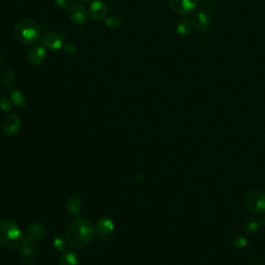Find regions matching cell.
<instances>
[{
  "instance_id": "ba28073f",
  "label": "cell",
  "mask_w": 265,
  "mask_h": 265,
  "mask_svg": "<svg viewBox=\"0 0 265 265\" xmlns=\"http://www.w3.org/2000/svg\"><path fill=\"white\" fill-rule=\"evenodd\" d=\"M70 20L76 25H82L87 19V11L84 5L80 3L73 4L70 8Z\"/></svg>"
},
{
  "instance_id": "277c9868",
  "label": "cell",
  "mask_w": 265,
  "mask_h": 265,
  "mask_svg": "<svg viewBox=\"0 0 265 265\" xmlns=\"http://www.w3.org/2000/svg\"><path fill=\"white\" fill-rule=\"evenodd\" d=\"M244 204L252 215H262L265 212V193L257 189L249 190L245 194Z\"/></svg>"
},
{
  "instance_id": "4316f807",
  "label": "cell",
  "mask_w": 265,
  "mask_h": 265,
  "mask_svg": "<svg viewBox=\"0 0 265 265\" xmlns=\"http://www.w3.org/2000/svg\"><path fill=\"white\" fill-rule=\"evenodd\" d=\"M34 242H36V239H34L28 232H27V234H25V235H23V237H22V245H32L33 244H34Z\"/></svg>"
},
{
  "instance_id": "d4e9b609",
  "label": "cell",
  "mask_w": 265,
  "mask_h": 265,
  "mask_svg": "<svg viewBox=\"0 0 265 265\" xmlns=\"http://www.w3.org/2000/svg\"><path fill=\"white\" fill-rule=\"evenodd\" d=\"M55 3L61 8H68L74 4V0H55Z\"/></svg>"
},
{
  "instance_id": "3957f363",
  "label": "cell",
  "mask_w": 265,
  "mask_h": 265,
  "mask_svg": "<svg viewBox=\"0 0 265 265\" xmlns=\"http://www.w3.org/2000/svg\"><path fill=\"white\" fill-rule=\"evenodd\" d=\"M22 231L18 224L12 220L0 221V245L7 250H14L22 243Z\"/></svg>"
},
{
  "instance_id": "7c38bea8",
  "label": "cell",
  "mask_w": 265,
  "mask_h": 265,
  "mask_svg": "<svg viewBox=\"0 0 265 265\" xmlns=\"http://www.w3.org/2000/svg\"><path fill=\"white\" fill-rule=\"evenodd\" d=\"M114 229L113 221L109 218H102L98 221L96 231L100 236H108Z\"/></svg>"
},
{
  "instance_id": "ffe728a7",
  "label": "cell",
  "mask_w": 265,
  "mask_h": 265,
  "mask_svg": "<svg viewBox=\"0 0 265 265\" xmlns=\"http://www.w3.org/2000/svg\"><path fill=\"white\" fill-rule=\"evenodd\" d=\"M265 226V218H259V219H254L252 221H249L246 223L245 230L247 232H256L260 230L262 227Z\"/></svg>"
},
{
  "instance_id": "603a6c76",
  "label": "cell",
  "mask_w": 265,
  "mask_h": 265,
  "mask_svg": "<svg viewBox=\"0 0 265 265\" xmlns=\"http://www.w3.org/2000/svg\"><path fill=\"white\" fill-rule=\"evenodd\" d=\"M53 246L55 249L61 252V253H64L66 252V245H65V241L63 238H61V236H56L53 239Z\"/></svg>"
},
{
  "instance_id": "7a4b0ae2",
  "label": "cell",
  "mask_w": 265,
  "mask_h": 265,
  "mask_svg": "<svg viewBox=\"0 0 265 265\" xmlns=\"http://www.w3.org/2000/svg\"><path fill=\"white\" fill-rule=\"evenodd\" d=\"M41 33L40 24L32 19H23L15 25L14 37L24 45L36 44Z\"/></svg>"
},
{
  "instance_id": "e0dca14e",
  "label": "cell",
  "mask_w": 265,
  "mask_h": 265,
  "mask_svg": "<svg viewBox=\"0 0 265 265\" xmlns=\"http://www.w3.org/2000/svg\"><path fill=\"white\" fill-rule=\"evenodd\" d=\"M79 259L75 252L66 251L59 258V265H78Z\"/></svg>"
},
{
  "instance_id": "6da1fadb",
  "label": "cell",
  "mask_w": 265,
  "mask_h": 265,
  "mask_svg": "<svg viewBox=\"0 0 265 265\" xmlns=\"http://www.w3.org/2000/svg\"><path fill=\"white\" fill-rule=\"evenodd\" d=\"M96 233V227L85 218L74 220L65 231L66 243L74 249H82L87 245Z\"/></svg>"
},
{
  "instance_id": "8fae6325",
  "label": "cell",
  "mask_w": 265,
  "mask_h": 265,
  "mask_svg": "<svg viewBox=\"0 0 265 265\" xmlns=\"http://www.w3.org/2000/svg\"><path fill=\"white\" fill-rule=\"evenodd\" d=\"M192 20H193L194 28L196 29V31L204 33V32H206L207 29L209 28L210 19H209V16L205 12L201 11V12L196 13Z\"/></svg>"
},
{
  "instance_id": "ac0fdd59",
  "label": "cell",
  "mask_w": 265,
  "mask_h": 265,
  "mask_svg": "<svg viewBox=\"0 0 265 265\" xmlns=\"http://www.w3.org/2000/svg\"><path fill=\"white\" fill-rule=\"evenodd\" d=\"M20 258L25 263H31L36 259V251L30 245H22L20 251Z\"/></svg>"
},
{
  "instance_id": "5bb4252c",
  "label": "cell",
  "mask_w": 265,
  "mask_h": 265,
  "mask_svg": "<svg viewBox=\"0 0 265 265\" xmlns=\"http://www.w3.org/2000/svg\"><path fill=\"white\" fill-rule=\"evenodd\" d=\"M193 28H194L193 20L189 18H183L178 21L176 25V32L178 33V36L186 37L191 33Z\"/></svg>"
},
{
  "instance_id": "52a82bcc",
  "label": "cell",
  "mask_w": 265,
  "mask_h": 265,
  "mask_svg": "<svg viewBox=\"0 0 265 265\" xmlns=\"http://www.w3.org/2000/svg\"><path fill=\"white\" fill-rule=\"evenodd\" d=\"M88 15L93 21L101 22L107 18L108 6L100 0H95L88 7Z\"/></svg>"
},
{
  "instance_id": "5b68a950",
  "label": "cell",
  "mask_w": 265,
  "mask_h": 265,
  "mask_svg": "<svg viewBox=\"0 0 265 265\" xmlns=\"http://www.w3.org/2000/svg\"><path fill=\"white\" fill-rule=\"evenodd\" d=\"M169 7L178 15H189L198 5V0H168Z\"/></svg>"
},
{
  "instance_id": "44dd1931",
  "label": "cell",
  "mask_w": 265,
  "mask_h": 265,
  "mask_svg": "<svg viewBox=\"0 0 265 265\" xmlns=\"http://www.w3.org/2000/svg\"><path fill=\"white\" fill-rule=\"evenodd\" d=\"M11 100L16 107L24 108L26 106V99L20 90H13L11 92Z\"/></svg>"
},
{
  "instance_id": "30bf717a",
  "label": "cell",
  "mask_w": 265,
  "mask_h": 265,
  "mask_svg": "<svg viewBox=\"0 0 265 265\" xmlns=\"http://www.w3.org/2000/svg\"><path fill=\"white\" fill-rule=\"evenodd\" d=\"M46 49L42 45H34L28 52L29 61L36 66H40L45 61Z\"/></svg>"
},
{
  "instance_id": "4fadbf2b",
  "label": "cell",
  "mask_w": 265,
  "mask_h": 265,
  "mask_svg": "<svg viewBox=\"0 0 265 265\" xmlns=\"http://www.w3.org/2000/svg\"><path fill=\"white\" fill-rule=\"evenodd\" d=\"M67 210L74 217H78L81 212V207H82V203L81 199L79 196L77 195H71L67 199Z\"/></svg>"
},
{
  "instance_id": "9a60e30c",
  "label": "cell",
  "mask_w": 265,
  "mask_h": 265,
  "mask_svg": "<svg viewBox=\"0 0 265 265\" xmlns=\"http://www.w3.org/2000/svg\"><path fill=\"white\" fill-rule=\"evenodd\" d=\"M17 81L16 75L12 70H6L2 72L1 76H0V84L2 85L4 88H12L15 86Z\"/></svg>"
},
{
  "instance_id": "484cf974",
  "label": "cell",
  "mask_w": 265,
  "mask_h": 265,
  "mask_svg": "<svg viewBox=\"0 0 265 265\" xmlns=\"http://www.w3.org/2000/svg\"><path fill=\"white\" fill-rule=\"evenodd\" d=\"M63 51H64V53L67 54V55H74L76 54L77 52V48L74 44H70V42H68V44H65L63 46Z\"/></svg>"
},
{
  "instance_id": "7402d4cb",
  "label": "cell",
  "mask_w": 265,
  "mask_h": 265,
  "mask_svg": "<svg viewBox=\"0 0 265 265\" xmlns=\"http://www.w3.org/2000/svg\"><path fill=\"white\" fill-rule=\"evenodd\" d=\"M0 109L4 111V112H11L13 109L12 100H10L4 95L0 96Z\"/></svg>"
},
{
  "instance_id": "83f0119b",
  "label": "cell",
  "mask_w": 265,
  "mask_h": 265,
  "mask_svg": "<svg viewBox=\"0 0 265 265\" xmlns=\"http://www.w3.org/2000/svg\"><path fill=\"white\" fill-rule=\"evenodd\" d=\"M2 63H3V59H2L1 56H0V65H1Z\"/></svg>"
},
{
  "instance_id": "cb8c5ba5",
  "label": "cell",
  "mask_w": 265,
  "mask_h": 265,
  "mask_svg": "<svg viewBox=\"0 0 265 265\" xmlns=\"http://www.w3.org/2000/svg\"><path fill=\"white\" fill-rule=\"evenodd\" d=\"M233 245L237 249H243L247 244V238L245 235H236L233 238Z\"/></svg>"
},
{
  "instance_id": "8992f818",
  "label": "cell",
  "mask_w": 265,
  "mask_h": 265,
  "mask_svg": "<svg viewBox=\"0 0 265 265\" xmlns=\"http://www.w3.org/2000/svg\"><path fill=\"white\" fill-rule=\"evenodd\" d=\"M41 45L48 50L58 51L64 46V38L58 32H47L41 38Z\"/></svg>"
},
{
  "instance_id": "2e32d148",
  "label": "cell",
  "mask_w": 265,
  "mask_h": 265,
  "mask_svg": "<svg viewBox=\"0 0 265 265\" xmlns=\"http://www.w3.org/2000/svg\"><path fill=\"white\" fill-rule=\"evenodd\" d=\"M46 232V228L40 222H34L28 229V233L36 239V241H40V239L42 237V235Z\"/></svg>"
},
{
  "instance_id": "f1b7e54d",
  "label": "cell",
  "mask_w": 265,
  "mask_h": 265,
  "mask_svg": "<svg viewBox=\"0 0 265 265\" xmlns=\"http://www.w3.org/2000/svg\"><path fill=\"white\" fill-rule=\"evenodd\" d=\"M80 1H82V2H87V1H89V0H80Z\"/></svg>"
},
{
  "instance_id": "9c48e42d",
  "label": "cell",
  "mask_w": 265,
  "mask_h": 265,
  "mask_svg": "<svg viewBox=\"0 0 265 265\" xmlns=\"http://www.w3.org/2000/svg\"><path fill=\"white\" fill-rule=\"evenodd\" d=\"M20 126H21V121L19 116L17 114H10L5 117L3 124H2V129L6 135L13 136L19 132Z\"/></svg>"
},
{
  "instance_id": "d6986e66",
  "label": "cell",
  "mask_w": 265,
  "mask_h": 265,
  "mask_svg": "<svg viewBox=\"0 0 265 265\" xmlns=\"http://www.w3.org/2000/svg\"><path fill=\"white\" fill-rule=\"evenodd\" d=\"M122 23H123V19L122 18V16H119L117 14L111 15L105 19L106 27L111 28V29H117L119 27H122Z\"/></svg>"
}]
</instances>
